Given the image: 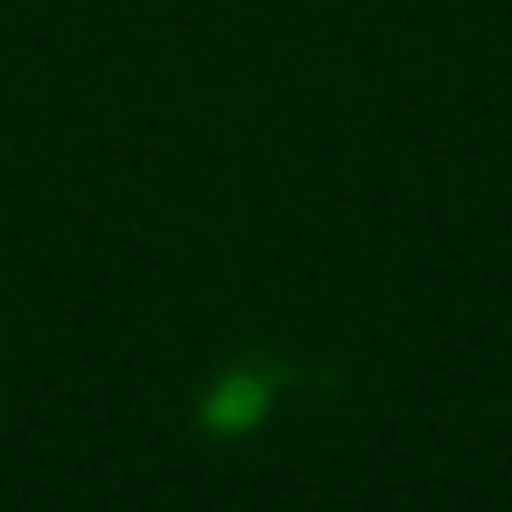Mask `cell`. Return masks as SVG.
Segmentation results:
<instances>
[{"label": "cell", "instance_id": "cell-1", "mask_svg": "<svg viewBox=\"0 0 512 512\" xmlns=\"http://www.w3.org/2000/svg\"><path fill=\"white\" fill-rule=\"evenodd\" d=\"M253 414H260V386H253V379H239V386H225V393L211 400V421H218V428H239V421H253Z\"/></svg>", "mask_w": 512, "mask_h": 512}]
</instances>
